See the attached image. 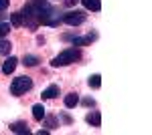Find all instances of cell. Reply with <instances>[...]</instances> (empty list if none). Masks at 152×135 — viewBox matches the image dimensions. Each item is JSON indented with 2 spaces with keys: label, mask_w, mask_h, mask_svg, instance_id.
I'll return each mask as SVG.
<instances>
[{
  "label": "cell",
  "mask_w": 152,
  "mask_h": 135,
  "mask_svg": "<svg viewBox=\"0 0 152 135\" xmlns=\"http://www.w3.org/2000/svg\"><path fill=\"white\" fill-rule=\"evenodd\" d=\"M79 58H81V51H79L77 46H71V48L61 51V53L51 61V65H53V67H67V65L79 61Z\"/></svg>",
  "instance_id": "obj_1"
},
{
  "label": "cell",
  "mask_w": 152,
  "mask_h": 135,
  "mask_svg": "<svg viewBox=\"0 0 152 135\" xmlns=\"http://www.w3.org/2000/svg\"><path fill=\"white\" fill-rule=\"evenodd\" d=\"M33 89V79L31 77H16L10 85V93L12 95H24L26 91Z\"/></svg>",
  "instance_id": "obj_2"
},
{
  "label": "cell",
  "mask_w": 152,
  "mask_h": 135,
  "mask_svg": "<svg viewBox=\"0 0 152 135\" xmlns=\"http://www.w3.org/2000/svg\"><path fill=\"white\" fill-rule=\"evenodd\" d=\"M61 20L65 24H71V26H79L81 22H85V12L83 10H71L67 14H63Z\"/></svg>",
  "instance_id": "obj_3"
},
{
  "label": "cell",
  "mask_w": 152,
  "mask_h": 135,
  "mask_svg": "<svg viewBox=\"0 0 152 135\" xmlns=\"http://www.w3.org/2000/svg\"><path fill=\"white\" fill-rule=\"evenodd\" d=\"M16 63H18V58H16V56H8V58L4 61V65H2V73H4V75H10V73H14Z\"/></svg>",
  "instance_id": "obj_4"
},
{
  "label": "cell",
  "mask_w": 152,
  "mask_h": 135,
  "mask_svg": "<svg viewBox=\"0 0 152 135\" xmlns=\"http://www.w3.org/2000/svg\"><path fill=\"white\" fill-rule=\"evenodd\" d=\"M10 131H12V133H31L28 125L24 123V121H16V123H12L10 125Z\"/></svg>",
  "instance_id": "obj_5"
},
{
  "label": "cell",
  "mask_w": 152,
  "mask_h": 135,
  "mask_svg": "<svg viewBox=\"0 0 152 135\" xmlns=\"http://www.w3.org/2000/svg\"><path fill=\"white\" fill-rule=\"evenodd\" d=\"M85 121L89 125H94V127H99V125H102V115H99V111H91L85 117Z\"/></svg>",
  "instance_id": "obj_6"
},
{
  "label": "cell",
  "mask_w": 152,
  "mask_h": 135,
  "mask_svg": "<svg viewBox=\"0 0 152 135\" xmlns=\"http://www.w3.org/2000/svg\"><path fill=\"white\" fill-rule=\"evenodd\" d=\"M94 38H95V34H87V36H77V38L73 36L71 40H73V46H83V45H89Z\"/></svg>",
  "instance_id": "obj_7"
},
{
  "label": "cell",
  "mask_w": 152,
  "mask_h": 135,
  "mask_svg": "<svg viewBox=\"0 0 152 135\" xmlns=\"http://www.w3.org/2000/svg\"><path fill=\"white\" fill-rule=\"evenodd\" d=\"M77 103H79V95H77V93H69V95H65V107H67V109H73Z\"/></svg>",
  "instance_id": "obj_8"
},
{
  "label": "cell",
  "mask_w": 152,
  "mask_h": 135,
  "mask_svg": "<svg viewBox=\"0 0 152 135\" xmlns=\"http://www.w3.org/2000/svg\"><path fill=\"white\" fill-rule=\"evenodd\" d=\"M39 63H41V58H39L37 55H24L23 56V65L24 67H37Z\"/></svg>",
  "instance_id": "obj_9"
},
{
  "label": "cell",
  "mask_w": 152,
  "mask_h": 135,
  "mask_svg": "<svg viewBox=\"0 0 152 135\" xmlns=\"http://www.w3.org/2000/svg\"><path fill=\"white\" fill-rule=\"evenodd\" d=\"M59 95V85H51L43 91V99H55Z\"/></svg>",
  "instance_id": "obj_10"
},
{
  "label": "cell",
  "mask_w": 152,
  "mask_h": 135,
  "mask_svg": "<svg viewBox=\"0 0 152 135\" xmlns=\"http://www.w3.org/2000/svg\"><path fill=\"white\" fill-rule=\"evenodd\" d=\"M81 2H83V6H85L87 10L97 12L99 8H102V2H99V0H81Z\"/></svg>",
  "instance_id": "obj_11"
},
{
  "label": "cell",
  "mask_w": 152,
  "mask_h": 135,
  "mask_svg": "<svg viewBox=\"0 0 152 135\" xmlns=\"http://www.w3.org/2000/svg\"><path fill=\"white\" fill-rule=\"evenodd\" d=\"M33 117H35L37 121H43L45 119V107L43 105H35L33 107Z\"/></svg>",
  "instance_id": "obj_12"
},
{
  "label": "cell",
  "mask_w": 152,
  "mask_h": 135,
  "mask_svg": "<svg viewBox=\"0 0 152 135\" xmlns=\"http://www.w3.org/2000/svg\"><path fill=\"white\" fill-rule=\"evenodd\" d=\"M87 83H89L91 89H99V87H102V77H99V75H91V77L87 79Z\"/></svg>",
  "instance_id": "obj_13"
},
{
  "label": "cell",
  "mask_w": 152,
  "mask_h": 135,
  "mask_svg": "<svg viewBox=\"0 0 152 135\" xmlns=\"http://www.w3.org/2000/svg\"><path fill=\"white\" fill-rule=\"evenodd\" d=\"M10 48L12 45L8 40H0V55H10Z\"/></svg>",
  "instance_id": "obj_14"
},
{
  "label": "cell",
  "mask_w": 152,
  "mask_h": 135,
  "mask_svg": "<svg viewBox=\"0 0 152 135\" xmlns=\"http://www.w3.org/2000/svg\"><path fill=\"white\" fill-rule=\"evenodd\" d=\"M8 32H10V24L8 22H0V38H4Z\"/></svg>",
  "instance_id": "obj_15"
},
{
  "label": "cell",
  "mask_w": 152,
  "mask_h": 135,
  "mask_svg": "<svg viewBox=\"0 0 152 135\" xmlns=\"http://www.w3.org/2000/svg\"><path fill=\"white\" fill-rule=\"evenodd\" d=\"M10 18H12V24H14V26H20V24H23V16H20V12H14Z\"/></svg>",
  "instance_id": "obj_16"
},
{
  "label": "cell",
  "mask_w": 152,
  "mask_h": 135,
  "mask_svg": "<svg viewBox=\"0 0 152 135\" xmlns=\"http://www.w3.org/2000/svg\"><path fill=\"white\" fill-rule=\"evenodd\" d=\"M49 127V129H55V127H57V121H55V117H49L47 119V123H45Z\"/></svg>",
  "instance_id": "obj_17"
},
{
  "label": "cell",
  "mask_w": 152,
  "mask_h": 135,
  "mask_svg": "<svg viewBox=\"0 0 152 135\" xmlns=\"http://www.w3.org/2000/svg\"><path fill=\"white\" fill-rule=\"evenodd\" d=\"M10 6V0H0V10H6Z\"/></svg>",
  "instance_id": "obj_18"
},
{
  "label": "cell",
  "mask_w": 152,
  "mask_h": 135,
  "mask_svg": "<svg viewBox=\"0 0 152 135\" xmlns=\"http://www.w3.org/2000/svg\"><path fill=\"white\" fill-rule=\"evenodd\" d=\"M83 105H87V107H94V105H95V101L91 99V97H87V99H83Z\"/></svg>",
  "instance_id": "obj_19"
},
{
  "label": "cell",
  "mask_w": 152,
  "mask_h": 135,
  "mask_svg": "<svg viewBox=\"0 0 152 135\" xmlns=\"http://www.w3.org/2000/svg\"><path fill=\"white\" fill-rule=\"evenodd\" d=\"M77 2H79V0H65V4H67V6H75Z\"/></svg>",
  "instance_id": "obj_20"
},
{
  "label": "cell",
  "mask_w": 152,
  "mask_h": 135,
  "mask_svg": "<svg viewBox=\"0 0 152 135\" xmlns=\"http://www.w3.org/2000/svg\"><path fill=\"white\" fill-rule=\"evenodd\" d=\"M63 121H65V123H71V117L67 115V113H63Z\"/></svg>",
  "instance_id": "obj_21"
},
{
  "label": "cell",
  "mask_w": 152,
  "mask_h": 135,
  "mask_svg": "<svg viewBox=\"0 0 152 135\" xmlns=\"http://www.w3.org/2000/svg\"><path fill=\"white\" fill-rule=\"evenodd\" d=\"M35 4H47V0H33Z\"/></svg>",
  "instance_id": "obj_22"
},
{
  "label": "cell",
  "mask_w": 152,
  "mask_h": 135,
  "mask_svg": "<svg viewBox=\"0 0 152 135\" xmlns=\"http://www.w3.org/2000/svg\"><path fill=\"white\" fill-rule=\"evenodd\" d=\"M2 18H4V14H2V10H0V20H2Z\"/></svg>",
  "instance_id": "obj_23"
}]
</instances>
